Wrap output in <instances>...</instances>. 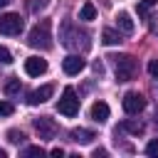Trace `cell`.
Wrapping results in <instances>:
<instances>
[{"instance_id":"1","label":"cell","mask_w":158,"mask_h":158,"mask_svg":"<svg viewBox=\"0 0 158 158\" xmlns=\"http://www.w3.org/2000/svg\"><path fill=\"white\" fill-rule=\"evenodd\" d=\"M59 40H62V44L67 47V49H74V52H84V49H89V32H84V30H79V25H74V22H64L62 25V30H59Z\"/></svg>"},{"instance_id":"2","label":"cell","mask_w":158,"mask_h":158,"mask_svg":"<svg viewBox=\"0 0 158 158\" xmlns=\"http://www.w3.org/2000/svg\"><path fill=\"white\" fill-rule=\"evenodd\" d=\"M52 22L49 20H40L32 30H30V35H27V44L30 47H35V49H49L52 47Z\"/></svg>"},{"instance_id":"3","label":"cell","mask_w":158,"mask_h":158,"mask_svg":"<svg viewBox=\"0 0 158 158\" xmlns=\"http://www.w3.org/2000/svg\"><path fill=\"white\" fill-rule=\"evenodd\" d=\"M111 59H114V72H116V79L118 81H131L136 77L138 64H136V59L131 54H116Z\"/></svg>"},{"instance_id":"4","label":"cell","mask_w":158,"mask_h":158,"mask_svg":"<svg viewBox=\"0 0 158 158\" xmlns=\"http://www.w3.org/2000/svg\"><path fill=\"white\" fill-rule=\"evenodd\" d=\"M57 111L62 114V116H77L79 114V96H77V91L72 89V86H67L64 91H62V99L57 101Z\"/></svg>"},{"instance_id":"5","label":"cell","mask_w":158,"mask_h":158,"mask_svg":"<svg viewBox=\"0 0 158 158\" xmlns=\"http://www.w3.org/2000/svg\"><path fill=\"white\" fill-rule=\"evenodd\" d=\"M25 27L22 17L17 12H7V15H0V35H7V37H15L20 35Z\"/></svg>"},{"instance_id":"6","label":"cell","mask_w":158,"mask_h":158,"mask_svg":"<svg viewBox=\"0 0 158 158\" xmlns=\"http://www.w3.org/2000/svg\"><path fill=\"white\" fill-rule=\"evenodd\" d=\"M121 106H123V111H126L128 116H136V114H141V111H143L146 99H143V94H138V91H128V94L123 96Z\"/></svg>"},{"instance_id":"7","label":"cell","mask_w":158,"mask_h":158,"mask_svg":"<svg viewBox=\"0 0 158 158\" xmlns=\"http://www.w3.org/2000/svg\"><path fill=\"white\" fill-rule=\"evenodd\" d=\"M35 131H37V136L40 138H44V141H52L54 136H57V123L49 118V116H40V118H35Z\"/></svg>"},{"instance_id":"8","label":"cell","mask_w":158,"mask_h":158,"mask_svg":"<svg viewBox=\"0 0 158 158\" xmlns=\"http://www.w3.org/2000/svg\"><path fill=\"white\" fill-rule=\"evenodd\" d=\"M84 67H86V62H84L79 54H69V57H64V59H62V69H64V74H69V77L79 74Z\"/></svg>"},{"instance_id":"9","label":"cell","mask_w":158,"mask_h":158,"mask_svg":"<svg viewBox=\"0 0 158 158\" xmlns=\"http://www.w3.org/2000/svg\"><path fill=\"white\" fill-rule=\"evenodd\" d=\"M52 94H54V86H52V84H44V86H40V89H35V91H30V94H27V104H30V106L44 104Z\"/></svg>"},{"instance_id":"10","label":"cell","mask_w":158,"mask_h":158,"mask_svg":"<svg viewBox=\"0 0 158 158\" xmlns=\"http://www.w3.org/2000/svg\"><path fill=\"white\" fill-rule=\"evenodd\" d=\"M25 72H27L30 77L44 74V72H47V59H42V57H27V59H25Z\"/></svg>"},{"instance_id":"11","label":"cell","mask_w":158,"mask_h":158,"mask_svg":"<svg viewBox=\"0 0 158 158\" xmlns=\"http://www.w3.org/2000/svg\"><path fill=\"white\" fill-rule=\"evenodd\" d=\"M116 27H118V32H123V35H133V30H136V25H133L131 15H128V12H123V10L116 15Z\"/></svg>"},{"instance_id":"12","label":"cell","mask_w":158,"mask_h":158,"mask_svg":"<svg viewBox=\"0 0 158 158\" xmlns=\"http://www.w3.org/2000/svg\"><path fill=\"white\" fill-rule=\"evenodd\" d=\"M89 114H91V118H94L96 123H104V121L109 118V104H106V101H94Z\"/></svg>"},{"instance_id":"13","label":"cell","mask_w":158,"mask_h":158,"mask_svg":"<svg viewBox=\"0 0 158 158\" xmlns=\"http://www.w3.org/2000/svg\"><path fill=\"white\" fill-rule=\"evenodd\" d=\"M69 136H72V141H74V143H81V146H84V143H91V141L96 138V133H94V131H89V128H74Z\"/></svg>"},{"instance_id":"14","label":"cell","mask_w":158,"mask_h":158,"mask_svg":"<svg viewBox=\"0 0 158 158\" xmlns=\"http://www.w3.org/2000/svg\"><path fill=\"white\" fill-rule=\"evenodd\" d=\"M116 131H128V133L138 136V133H143V123H141V121H133V118H126Z\"/></svg>"},{"instance_id":"15","label":"cell","mask_w":158,"mask_h":158,"mask_svg":"<svg viewBox=\"0 0 158 158\" xmlns=\"http://www.w3.org/2000/svg\"><path fill=\"white\" fill-rule=\"evenodd\" d=\"M79 20H84V22L96 20V7H94V2H84V5L79 7Z\"/></svg>"},{"instance_id":"16","label":"cell","mask_w":158,"mask_h":158,"mask_svg":"<svg viewBox=\"0 0 158 158\" xmlns=\"http://www.w3.org/2000/svg\"><path fill=\"white\" fill-rule=\"evenodd\" d=\"M101 42H104V44H109V47H111V44H118V42H121V32H118V30L106 27V30L101 32Z\"/></svg>"},{"instance_id":"17","label":"cell","mask_w":158,"mask_h":158,"mask_svg":"<svg viewBox=\"0 0 158 158\" xmlns=\"http://www.w3.org/2000/svg\"><path fill=\"white\" fill-rule=\"evenodd\" d=\"M25 5H27V10H30L32 15H40L42 10H47L49 0H25Z\"/></svg>"},{"instance_id":"18","label":"cell","mask_w":158,"mask_h":158,"mask_svg":"<svg viewBox=\"0 0 158 158\" xmlns=\"http://www.w3.org/2000/svg\"><path fill=\"white\" fill-rule=\"evenodd\" d=\"M156 2H158V0H141V2L136 5V10H138V17H146V15H148V10H151Z\"/></svg>"},{"instance_id":"19","label":"cell","mask_w":158,"mask_h":158,"mask_svg":"<svg viewBox=\"0 0 158 158\" xmlns=\"http://www.w3.org/2000/svg\"><path fill=\"white\" fill-rule=\"evenodd\" d=\"M20 89H22V86H20V79H10V81L5 84V94H7V96L20 94Z\"/></svg>"},{"instance_id":"20","label":"cell","mask_w":158,"mask_h":158,"mask_svg":"<svg viewBox=\"0 0 158 158\" xmlns=\"http://www.w3.org/2000/svg\"><path fill=\"white\" fill-rule=\"evenodd\" d=\"M7 141H10L12 146H17V143H22V141H25V133H22V131H17V128H10V131H7Z\"/></svg>"},{"instance_id":"21","label":"cell","mask_w":158,"mask_h":158,"mask_svg":"<svg viewBox=\"0 0 158 158\" xmlns=\"http://www.w3.org/2000/svg\"><path fill=\"white\" fill-rule=\"evenodd\" d=\"M22 156H27V158H30V156H44V148H42V146H27V148L22 151Z\"/></svg>"},{"instance_id":"22","label":"cell","mask_w":158,"mask_h":158,"mask_svg":"<svg viewBox=\"0 0 158 158\" xmlns=\"http://www.w3.org/2000/svg\"><path fill=\"white\" fill-rule=\"evenodd\" d=\"M146 153H148L151 158H158V138L148 141V146H146Z\"/></svg>"},{"instance_id":"23","label":"cell","mask_w":158,"mask_h":158,"mask_svg":"<svg viewBox=\"0 0 158 158\" xmlns=\"http://www.w3.org/2000/svg\"><path fill=\"white\" fill-rule=\"evenodd\" d=\"M10 114H15V106L10 101H0V116H10Z\"/></svg>"},{"instance_id":"24","label":"cell","mask_w":158,"mask_h":158,"mask_svg":"<svg viewBox=\"0 0 158 158\" xmlns=\"http://www.w3.org/2000/svg\"><path fill=\"white\" fill-rule=\"evenodd\" d=\"M0 62H2V64H10V62H12L10 49H7V47H2V44H0Z\"/></svg>"},{"instance_id":"25","label":"cell","mask_w":158,"mask_h":158,"mask_svg":"<svg viewBox=\"0 0 158 158\" xmlns=\"http://www.w3.org/2000/svg\"><path fill=\"white\" fill-rule=\"evenodd\" d=\"M148 74H151L153 79H158V59H151V62H148Z\"/></svg>"},{"instance_id":"26","label":"cell","mask_w":158,"mask_h":158,"mask_svg":"<svg viewBox=\"0 0 158 158\" xmlns=\"http://www.w3.org/2000/svg\"><path fill=\"white\" fill-rule=\"evenodd\" d=\"M94 72L101 77V74H104V64H101V62H94Z\"/></svg>"},{"instance_id":"27","label":"cell","mask_w":158,"mask_h":158,"mask_svg":"<svg viewBox=\"0 0 158 158\" xmlns=\"http://www.w3.org/2000/svg\"><path fill=\"white\" fill-rule=\"evenodd\" d=\"M49 153H52V156H57V158H62V156H64V151H62V148H52Z\"/></svg>"},{"instance_id":"28","label":"cell","mask_w":158,"mask_h":158,"mask_svg":"<svg viewBox=\"0 0 158 158\" xmlns=\"http://www.w3.org/2000/svg\"><path fill=\"white\" fill-rule=\"evenodd\" d=\"M104 156H106L104 148H96V151H94V158H104Z\"/></svg>"},{"instance_id":"29","label":"cell","mask_w":158,"mask_h":158,"mask_svg":"<svg viewBox=\"0 0 158 158\" xmlns=\"http://www.w3.org/2000/svg\"><path fill=\"white\" fill-rule=\"evenodd\" d=\"M151 30H153V32L158 35V17H156V22H153V27H151Z\"/></svg>"},{"instance_id":"30","label":"cell","mask_w":158,"mask_h":158,"mask_svg":"<svg viewBox=\"0 0 158 158\" xmlns=\"http://www.w3.org/2000/svg\"><path fill=\"white\" fill-rule=\"evenodd\" d=\"M7 2H10V0H0V7H5V5H7Z\"/></svg>"},{"instance_id":"31","label":"cell","mask_w":158,"mask_h":158,"mask_svg":"<svg viewBox=\"0 0 158 158\" xmlns=\"http://www.w3.org/2000/svg\"><path fill=\"white\" fill-rule=\"evenodd\" d=\"M0 158H5V151H2V148H0Z\"/></svg>"}]
</instances>
